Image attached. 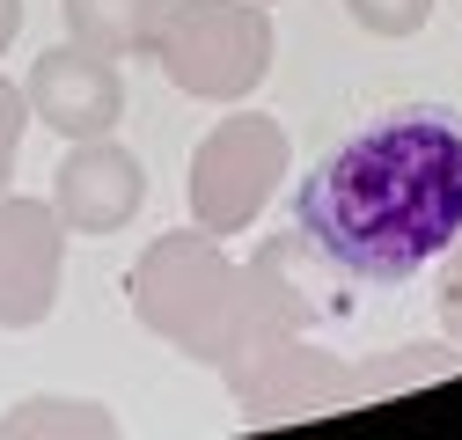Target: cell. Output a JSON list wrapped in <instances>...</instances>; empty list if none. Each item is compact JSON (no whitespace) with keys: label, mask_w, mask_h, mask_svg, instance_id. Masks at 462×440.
Here are the masks:
<instances>
[{"label":"cell","mask_w":462,"mask_h":440,"mask_svg":"<svg viewBox=\"0 0 462 440\" xmlns=\"http://www.w3.org/2000/svg\"><path fill=\"white\" fill-rule=\"evenodd\" d=\"M294 228L353 287H403L462 235V118L389 110L330 147L294 191Z\"/></svg>","instance_id":"obj_1"},{"label":"cell","mask_w":462,"mask_h":440,"mask_svg":"<svg viewBox=\"0 0 462 440\" xmlns=\"http://www.w3.org/2000/svg\"><path fill=\"white\" fill-rule=\"evenodd\" d=\"M125 294H133L140 330H154L169 353H184L199 367H220L243 345V264L206 228L154 235L133 264Z\"/></svg>","instance_id":"obj_2"},{"label":"cell","mask_w":462,"mask_h":440,"mask_svg":"<svg viewBox=\"0 0 462 440\" xmlns=\"http://www.w3.org/2000/svg\"><path fill=\"white\" fill-rule=\"evenodd\" d=\"M272 51L279 37H272L264 0H169L147 60L169 74V88H184L199 103H243L264 88Z\"/></svg>","instance_id":"obj_3"},{"label":"cell","mask_w":462,"mask_h":440,"mask_svg":"<svg viewBox=\"0 0 462 440\" xmlns=\"http://www.w3.org/2000/svg\"><path fill=\"white\" fill-rule=\"evenodd\" d=\"M286 161H294V140H286L279 118H264V110H236V118H220L199 140V154H191V228L243 235L250 220L272 206Z\"/></svg>","instance_id":"obj_4"},{"label":"cell","mask_w":462,"mask_h":440,"mask_svg":"<svg viewBox=\"0 0 462 440\" xmlns=\"http://www.w3.org/2000/svg\"><path fill=\"white\" fill-rule=\"evenodd\" d=\"M220 381H227V397H236L250 418H294V411H330V404L360 397V367L323 353V345H309V330L227 353Z\"/></svg>","instance_id":"obj_5"},{"label":"cell","mask_w":462,"mask_h":440,"mask_svg":"<svg viewBox=\"0 0 462 440\" xmlns=\"http://www.w3.org/2000/svg\"><path fill=\"white\" fill-rule=\"evenodd\" d=\"M23 96H30V118L51 125L60 140H103V133H118V118H125V74H118V60H103V51H88L74 37L37 51Z\"/></svg>","instance_id":"obj_6"},{"label":"cell","mask_w":462,"mask_h":440,"mask_svg":"<svg viewBox=\"0 0 462 440\" xmlns=\"http://www.w3.org/2000/svg\"><path fill=\"white\" fill-rule=\"evenodd\" d=\"M67 271V220L51 198H8L0 191V330H30L60 301Z\"/></svg>","instance_id":"obj_7"},{"label":"cell","mask_w":462,"mask_h":440,"mask_svg":"<svg viewBox=\"0 0 462 440\" xmlns=\"http://www.w3.org/2000/svg\"><path fill=\"white\" fill-rule=\"evenodd\" d=\"M51 206H60L67 235H118L147 206V161L118 140H74V154L51 170Z\"/></svg>","instance_id":"obj_8"},{"label":"cell","mask_w":462,"mask_h":440,"mask_svg":"<svg viewBox=\"0 0 462 440\" xmlns=\"http://www.w3.org/2000/svg\"><path fill=\"white\" fill-rule=\"evenodd\" d=\"M60 15H67V37L103 51V60H147L169 0H60Z\"/></svg>","instance_id":"obj_9"},{"label":"cell","mask_w":462,"mask_h":440,"mask_svg":"<svg viewBox=\"0 0 462 440\" xmlns=\"http://www.w3.org/2000/svg\"><path fill=\"white\" fill-rule=\"evenodd\" d=\"M30 433H81V440H103L118 433V418H110L103 404L88 397H23L0 411V440H30Z\"/></svg>","instance_id":"obj_10"},{"label":"cell","mask_w":462,"mask_h":440,"mask_svg":"<svg viewBox=\"0 0 462 440\" xmlns=\"http://www.w3.org/2000/svg\"><path fill=\"white\" fill-rule=\"evenodd\" d=\"M433 374H448V353L440 345H403L396 360L360 367V397H389V390H403V381H433Z\"/></svg>","instance_id":"obj_11"},{"label":"cell","mask_w":462,"mask_h":440,"mask_svg":"<svg viewBox=\"0 0 462 440\" xmlns=\"http://www.w3.org/2000/svg\"><path fill=\"white\" fill-rule=\"evenodd\" d=\"M345 15L367 37H419L433 23V0H345Z\"/></svg>","instance_id":"obj_12"},{"label":"cell","mask_w":462,"mask_h":440,"mask_svg":"<svg viewBox=\"0 0 462 440\" xmlns=\"http://www.w3.org/2000/svg\"><path fill=\"white\" fill-rule=\"evenodd\" d=\"M23 133H30V96L0 74V191L15 177V154H23Z\"/></svg>","instance_id":"obj_13"},{"label":"cell","mask_w":462,"mask_h":440,"mask_svg":"<svg viewBox=\"0 0 462 440\" xmlns=\"http://www.w3.org/2000/svg\"><path fill=\"white\" fill-rule=\"evenodd\" d=\"M440 264V287H433V308H440V330H448V345H462V235L433 257Z\"/></svg>","instance_id":"obj_14"},{"label":"cell","mask_w":462,"mask_h":440,"mask_svg":"<svg viewBox=\"0 0 462 440\" xmlns=\"http://www.w3.org/2000/svg\"><path fill=\"white\" fill-rule=\"evenodd\" d=\"M15 30H23V0H0V51L15 44Z\"/></svg>","instance_id":"obj_15"}]
</instances>
